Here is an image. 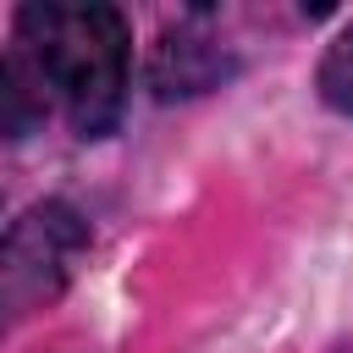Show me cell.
I'll return each instance as SVG.
<instances>
[{"instance_id": "cell-1", "label": "cell", "mask_w": 353, "mask_h": 353, "mask_svg": "<svg viewBox=\"0 0 353 353\" xmlns=\"http://www.w3.org/2000/svg\"><path fill=\"white\" fill-rule=\"evenodd\" d=\"M17 33H22L39 77L61 94L72 127L83 138H105L127 105V55H132L127 17L99 0H88V6L44 0V6L17 11Z\"/></svg>"}, {"instance_id": "cell-2", "label": "cell", "mask_w": 353, "mask_h": 353, "mask_svg": "<svg viewBox=\"0 0 353 353\" xmlns=\"http://www.w3.org/2000/svg\"><path fill=\"white\" fill-rule=\"evenodd\" d=\"M83 243H88V226L61 199L33 204L6 226V237H0V331L28 320L50 298H61Z\"/></svg>"}, {"instance_id": "cell-4", "label": "cell", "mask_w": 353, "mask_h": 353, "mask_svg": "<svg viewBox=\"0 0 353 353\" xmlns=\"http://www.w3.org/2000/svg\"><path fill=\"white\" fill-rule=\"evenodd\" d=\"M44 121V94L28 66L0 55V138H28Z\"/></svg>"}, {"instance_id": "cell-5", "label": "cell", "mask_w": 353, "mask_h": 353, "mask_svg": "<svg viewBox=\"0 0 353 353\" xmlns=\"http://www.w3.org/2000/svg\"><path fill=\"white\" fill-rule=\"evenodd\" d=\"M320 99L331 105V110H342V116H353V22L325 44V55H320Z\"/></svg>"}, {"instance_id": "cell-3", "label": "cell", "mask_w": 353, "mask_h": 353, "mask_svg": "<svg viewBox=\"0 0 353 353\" xmlns=\"http://www.w3.org/2000/svg\"><path fill=\"white\" fill-rule=\"evenodd\" d=\"M232 72V61L221 55V44H210L204 33H165V44L154 50V94L176 99V94H204Z\"/></svg>"}]
</instances>
